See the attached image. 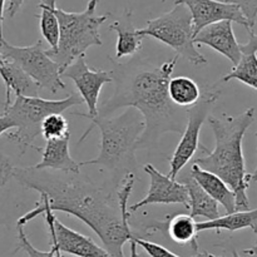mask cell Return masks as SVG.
Returning a JSON list of instances; mask_svg holds the SVG:
<instances>
[{"label": "cell", "instance_id": "9", "mask_svg": "<svg viewBox=\"0 0 257 257\" xmlns=\"http://www.w3.org/2000/svg\"><path fill=\"white\" fill-rule=\"evenodd\" d=\"M220 94L221 90L215 88L206 90L205 94L201 95L200 100L186 110V127L170 160V172L167 176L172 180L177 178L202 146L200 143L201 130L215 103L220 98Z\"/></svg>", "mask_w": 257, "mask_h": 257}, {"label": "cell", "instance_id": "31", "mask_svg": "<svg viewBox=\"0 0 257 257\" xmlns=\"http://www.w3.org/2000/svg\"><path fill=\"white\" fill-rule=\"evenodd\" d=\"M7 0H0V39H3V20H4V9Z\"/></svg>", "mask_w": 257, "mask_h": 257}, {"label": "cell", "instance_id": "39", "mask_svg": "<svg viewBox=\"0 0 257 257\" xmlns=\"http://www.w3.org/2000/svg\"><path fill=\"white\" fill-rule=\"evenodd\" d=\"M166 2V0H162V3H165Z\"/></svg>", "mask_w": 257, "mask_h": 257}, {"label": "cell", "instance_id": "40", "mask_svg": "<svg viewBox=\"0 0 257 257\" xmlns=\"http://www.w3.org/2000/svg\"><path fill=\"white\" fill-rule=\"evenodd\" d=\"M59 257H63V256H59Z\"/></svg>", "mask_w": 257, "mask_h": 257}, {"label": "cell", "instance_id": "13", "mask_svg": "<svg viewBox=\"0 0 257 257\" xmlns=\"http://www.w3.org/2000/svg\"><path fill=\"white\" fill-rule=\"evenodd\" d=\"M175 4H182L190 10L195 37L203 28L223 20L237 23L247 30H251L242 12L233 4H227L220 0H176Z\"/></svg>", "mask_w": 257, "mask_h": 257}, {"label": "cell", "instance_id": "2", "mask_svg": "<svg viewBox=\"0 0 257 257\" xmlns=\"http://www.w3.org/2000/svg\"><path fill=\"white\" fill-rule=\"evenodd\" d=\"M178 55L162 63L160 67H138L128 70L119 65L115 80V92L103 104L98 115L105 117L117 108H135L142 114L145 131L138 150L155 145L166 132L182 135L186 127V110L176 107L168 97V83L177 64Z\"/></svg>", "mask_w": 257, "mask_h": 257}, {"label": "cell", "instance_id": "34", "mask_svg": "<svg viewBox=\"0 0 257 257\" xmlns=\"http://www.w3.org/2000/svg\"><path fill=\"white\" fill-rule=\"evenodd\" d=\"M5 63V59H4V57H3L2 55V53H0V68L3 67V64H4Z\"/></svg>", "mask_w": 257, "mask_h": 257}, {"label": "cell", "instance_id": "8", "mask_svg": "<svg viewBox=\"0 0 257 257\" xmlns=\"http://www.w3.org/2000/svg\"><path fill=\"white\" fill-rule=\"evenodd\" d=\"M0 53L4 59L10 60L24 70L43 89L49 90L52 94L65 89L62 69L47 54L42 39L28 47H17L3 38L0 39Z\"/></svg>", "mask_w": 257, "mask_h": 257}, {"label": "cell", "instance_id": "18", "mask_svg": "<svg viewBox=\"0 0 257 257\" xmlns=\"http://www.w3.org/2000/svg\"><path fill=\"white\" fill-rule=\"evenodd\" d=\"M190 175L210 197H212L218 205L225 208L226 212H236L235 193L226 185L225 181L221 180L218 176L208 172V171L202 170L195 163H192V166H191Z\"/></svg>", "mask_w": 257, "mask_h": 257}, {"label": "cell", "instance_id": "16", "mask_svg": "<svg viewBox=\"0 0 257 257\" xmlns=\"http://www.w3.org/2000/svg\"><path fill=\"white\" fill-rule=\"evenodd\" d=\"M70 136L62 138V140L45 141V147L39 148L42 152V161L33 166L37 170H52L60 171V172L79 173L80 166L75 162L70 156L69 151Z\"/></svg>", "mask_w": 257, "mask_h": 257}, {"label": "cell", "instance_id": "3", "mask_svg": "<svg viewBox=\"0 0 257 257\" xmlns=\"http://www.w3.org/2000/svg\"><path fill=\"white\" fill-rule=\"evenodd\" d=\"M255 120V108H248L238 115L223 114L222 117L207 118L208 125L215 137V148L208 151L205 146L201 150L207 155L193 161L202 170L218 176L233 191L236 197V211H247L250 201L247 188L250 187L246 171L242 142L246 131Z\"/></svg>", "mask_w": 257, "mask_h": 257}, {"label": "cell", "instance_id": "11", "mask_svg": "<svg viewBox=\"0 0 257 257\" xmlns=\"http://www.w3.org/2000/svg\"><path fill=\"white\" fill-rule=\"evenodd\" d=\"M43 215L50 236V246L62 255L67 253L74 257H112L104 247L97 245L89 236L82 235L67 227L50 210H45Z\"/></svg>", "mask_w": 257, "mask_h": 257}, {"label": "cell", "instance_id": "15", "mask_svg": "<svg viewBox=\"0 0 257 257\" xmlns=\"http://www.w3.org/2000/svg\"><path fill=\"white\" fill-rule=\"evenodd\" d=\"M147 232H160L166 233L173 242L178 245L190 246L195 252H198L197 243V222L195 218L186 213H177L170 216L165 222H156L147 226Z\"/></svg>", "mask_w": 257, "mask_h": 257}, {"label": "cell", "instance_id": "28", "mask_svg": "<svg viewBox=\"0 0 257 257\" xmlns=\"http://www.w3.org/2000/svg\"><path fill=\"white\" fill-rule=\"evenodd\" d=\"M13 165L7 156L0 153V188L7 185L8 181L12 178Z\"/></svg>", "mask_w": 257, "mask_h": 257}, {"label": "cell", "instance_id": "25", "mask_svg": "<svg viewBox=\"0 0 257 257\" xmlns=\"http://www.w3.org/2000/svg\"><path fill=\"white\" fill-rule=\"evenodd\" d=\"M40 135L44 137L45 141L62 140V138L68 137V136H70L69 122L60 113L48 115L42 123Z\"/></svg>", "mask_w": 257, "mask_h": 257}, {"label": "cell", "instance_id": "6", "mask_svg": "<svg viewBox=\"0 0 257 257\" xmlns=\"http://www.w3.org/2000/svg\"><path fill=\"white\" fill-rule=\"evenodd\" d=\"M83 99L77 93H70L68 97L62 99H44L40 97H24L17 95L14 102L4 108V114L14 124L13 132L5 133L7 140L15 143L24 155L28 148L39 150L35 147V138L40 135L42 123L48 115L68 110L74 105H80Z\"/></svg>", "mask_w": 257, "mask_h": 257}, {"label": "cell", "instance_id": "7", "mask_svg": "<svg viewBox=\"0 0 257 257\" xmlns=\"http://www.w3.org/2000/svg\"><path fill=\"white\" fill-rule=\"evenodd\" d=\"M138 34L151 37L172 48L178 57H183L196 67L207 64V59L196 47L195 33L191 13L185 5L175 4L172 10L148 20L142 29H137Z\"/></svg>", "mask_w": 257, "mask_h": 257}, {"label": "cell", "instance_id": "37", "mask_svg": "<svg viewBox=\"0 0 257 257\" xmlns=\"http://www.w3.org/2000/svg\"><path fill=\"white\" fill-rule=\"evenodd\" d=\"M138 257H150V256H148V255H147V256H145V255H138Z\"/></svg>", "mask_w": 257, "mask_h": 257}, {"label": "cell", "instance_id": "26", "mask_svg": "<svg viewBox=\"0 0 257 257\" xmlns=\"http://www.w3.org/2000/svg\"><path fill=\"white\" fill-rule=\"evenodd\" d=\"M18 230V241H19V248L24 250L28 253V257H58L57 251L54 247H50L49 251H40L32 245L24 231V226L17 225Z\"/></svg>", "mask_w": 257, "mask_h": 257}, {"label": "cell", "instance_id": "19", "mask_svg": "<svg viewBox=\"0 0 257 257\" xmlns=\"http://www.w3.org/2000/svg\"><path fill=\"white\" fill-rule=\"evenodd\" d=\"M0 78L5 85V104L4 108L12 103V93L24 97H39L38 92L42 88L17 64L5 59V63L0 68Z\"/></svg>", "mask_w": 257, "mask_h": 257}, {"label": "cell", "instance_id": "38", "mask_svg": "<svg viewBox=\"0 0 257 257\" xmlns=\"http://www.w3.org/2000/svg\"><path fill=\"white\" fill-rule=\"evenodd\" d=\"M2 223H3V220H2V218H0V225H2Z\"/></svg>", "mask_w": 257, "mask_h": 257}, {"label": "cell", "instance_id": "14", "mask_svg": "<svg viewBox=\"0 0 257 257\" xmlns=\"http://www.w3.org/2000/svg\"><path fill=\"white\" fill-rule=\"evenodd\" d=\"M196 45H207L236 65L241 57V44L236 39L232 22L223 20L203 28L193 39Z\"/></svg>", "mask_w": 257, "mask_h": 257}, {"label": "cell", "instance_id": "5", "mask_svg": "<svg viewBox=\"0 0 257 257\" xmlns=\"http://www.w3.org/2000/svg\"><path fill=\"white\" fill-rule=\"evenodd\" d=\"M99 0H89L83 12L73 13L57 8L59 20V39L54 49H48L47 54L57 63L62 73L79 57L85 55L90 47L102 45L99 28L110 14H97Z\"/></svg>", "mask_w": 257, "mask_h": 257}, {"label": "cell", "instance_id": "21", "mask_svg": "<svg viewBox=\"0 0 257 257\" xmlns=\"http://www.w3.org/2000/svg\"><path fill=\"white\" fill-rule=\"evenodd\" d=\"M109 30L117 34L115 44V58L132 57L142 49L143 37L138 34L137 29L133 25L132 10L124 9L119 19L109 25Z\"/></svg>", "mask_w": 257, "mask_h": 257}, {"label": "cell", "instance_id": "35", "mask_svg": "<svg viewBox=\"0 0 257 257\" xmlns=\"http://www.w3.org/2000/svg\"><path fill=\"white\" fill-rule=\"evenodd\" d=\"M232 257H241V256L238 255V253L236 252V251H233V252H232Z\"/></svg>", "mask_w": 257, "mask_h": 257}, {"label": "cell", "instance_id": "10", "mask_svg": "<svg viewBox=\"0 0 257 257\" xmlns=\"http://www.w3.org/2000/svg\"><path fill=\"white\" fill-rule=\"evenodd\" d=\"M62 77L73 80L79 93V97L88 108V113L74 112L72 114L79 115L87 119L98 117V113H99L98 99H99L100 90L103 85L113 82V73L102 69H92L88 65L85 55H82L62 73Z\"/></svg>", "mask_w": 257, "mask_h": 257}, {"label": "cell", "instance_id": "23", "mask_svg": "<svg viewBox=\"0 0 257 257\" xmlns=\"http://www.w3.org/2000/svg\"><path fill=\"white\" fill-rule=\"evenodd\" d=\"M168 97L176 107L190 108L200 100L201 89L192 78L181 75L170 79Z\"/></svg>", "mask_w": 257, "mask_h": 257}, {"label": "cell", "instance_id": "33", "mask_svg": "<svg viewBox=\"0 0 257 257\" xmlns=\"http://www.w3.org/2000/svg\"><path fill=\"white\" fill-rule=\"evenodd\" d=\"M243 252H245V253H248V255H252V256L257 255V243H256L255 246H252V247L246 248V250L243 251Z\"/></svg>", "mask_w": 257, "mask_h": 257}, {"label": "cell", "instance_id": "32", "mask_svg": "<svg viewBox=\"0 0 257 257\" xmlns=\"http://www.w3.org/2000/svg\"><path fill=\"white\" fill-rule=\"evenodd\" d=\"M256 137H257V133H256ZM248 181H250V183L257 182V167L252 173H248Z\"/></svg>", "mask_w": 257, "mask_h": 257}, {"label": "cell", "instance_id": "20", "mask_svg": "<svg viewBox=\"0 0 257 257\" xmlns=\"http://www.w3.org/2000/svg\"><path fill=\"white\" fill-rule=\"evenodd\" d=\"M176 180L183 183L187 190L190 216H192L193 218L203 217L207 221L220 217L218 203L202 190V187L193 180L190 172L185 175H178Z\"/></svg>", "mask_w": 257, "mask_h": 257}, {"label": "cell", "instance_id": "4", "mask_svg": "<svg viewBox=\"0 0 257 257\" xmlns=\"http://www.w3.org/2000/svg\"><path fill=\"white\" fill-rule=\"evenodd\" d=\"M90 127L85 131L79 142L84 141L90 131L98 127L100 131V150L95 158L79 162L80 168L85 166H99L114 172H133L136 168V151L138 150L145 120L135 108L115 117L89 118Z\"/></svg>", "mask_w": 257, "mask_h": 257}, {"label": "cell", "instance_id": "22", "mask_svg": "<svg viewBox=\"0 0 257 257\" xmlns=\"http://www.w3.org/2000/svg\"><path fill=\"white\" fill-rule=\"evenodd\" d=\"M243 228H251L257 238V207L255 210L236 211L233 213H227L226 216H220L215 220L197 223L198 232L208 230H226L228 232H236Z\"/></svg>", "mask_w": 257, "mask_h": 257}, {"label": "cell", "instance_id": "24", "mask_svg": "<svg viewBox=\"0 0 257 257\" xmlns=\"http://www.w3.org/2000/svg\"><path fill=\"white\" fill-rule=\"evenodd\" d=\"M40 9L39 28L43 38L49 44L50 49H54L59 39V20L57 17V0H42L38 4Z\"/></svg>", "mask_w": 257, "mask_h": 257}, {"label": "cell", "instance_id": "1", "mask_svg": "<svg viewBox=\"0 0 257 257\" xmlns=\"http://www.w3.org/2000/svg\"><path fill=\"white\" fill-rule=\"evenodd\" d=\"M12 177L23 187L39 192L37 207L18 220L25 226L45 210L74 216L88 226L102 241L112 257H124L123 246L131 242L128 200L135 186V172L125 173L115 192L99 187L82 173L13 167Z\"/></svg>", "mask_w": 257, "mask_h": 257}, {"label": "cell", "instance_id": "12", "mask_svg": "<svg viewBox=\"0 0 257 257\" xmlns=\"http://www.w3.org/2000/svg\"><path fill=\"white\" fill-rule=\"evenodd\" d=\"M143 171L150 176V188L142 201L130 206V212L150 205H181L188 208V193L183 183L163 175L150 163L143 166Z\"/></svg>", "mask_w": 257, "mask_h": 257}, {"label": "cell", "instance_id": "29", "mask_svg": "<svg viewBox=\"0 0 257 257\" xmlns=\"http://www.w3.org/2000/svg\"><path fill=\"white\" fill-rule=\"evenodd\" d=\"M25 0H8L7 5V13L9 15V18H14L17 15V13L19 12L22 5L24 4Z\"/></svg>", "mask_w": 257, "mask_h": 257}, {"label": "cell", "instance_id": "30", "mask_svg": "<svg viewBox=\"0 0 257 257\" xmlns=\"http://www.w3.org/2000/svg\"><path fill=\"white\" fill-rule=\"evenodd\" d=\"M12 130H14V124H13L12 120L5 114L0 115V136L10 132Z\"/></svg>", "mask_w": 257, "mask_h": 257}, {"label": "cell", "instance_id": "36", "mask_svg": "<svg viewBox=\"0 0 257 257\" xmlns=\"http://www.w3.org/2000/svg\"><path fill=\"white\" fill-rule=\"evenodd\" d=\"M208 257H218V256H215V255H211V253H208ZM220 257H223V256H220Z\"/></svg>", "mask_w": 257, "mask_h": 257}, {"label": "cell", "instance_id": "17", "mask_svg": "<svg viewBox=\"0 0 257 257\" xmlns=\"http://www.w3.org/2000/svg\"><path fill=\"white\" fill-rule=\"evenodd\" d=\"M248 32V42L241 44V57L232 70L222 78L223 83L238 80L257 90V34Z\"/></svg>", "mask_w": 257, "mask_h": 257}, {"label": "cell", "instance_id": "27", "mask_svg": "<svg viewBox=\"0 0 257 257\" xmlns=\"http://www.w3.org/2000/svg\"><path fill=\"white\" fill-rule=\"evenodd\" d=\"M220 2L236 5L247 20L250 29L253 30L257 18V0H220Z\"/></svg>", "mask_w": 257, "mask_h": 257}]
</instances>
